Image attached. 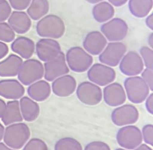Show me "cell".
Listing matches in <instances>:
<instances>
[{
	"mask_svg": "<svg viewBox=\"0 0 153 150\" xmlns=\"http://www.w3.org/2000/svg\"><path fill=\"white\" fill-rule=\"evenodd\" d=\"M76 80L74 77L65 75L59 77L53 81V92L60 97H66L71 96L76 89Z\"/></svg>",
	"mask_w": 153,
	"mask_h": 150,
	"instance_id": "17",
	"label": "cell"
},
{
	"mask_svg": "<svg viewBox=\"0 0 153 150\" xmlns=\"http://www.w3.org/2000/svg\"><path fill=\"white\" fill-rule=\"evenodd\" d=\"M153 34H150V35L149 36V38H148V43H149V47H150V48L152 49V47H153Z\"/></svg>",
	"mask_w": 153,
	"mask_h": 150,
	"instance_id": "45",
	"label": "cell"
},
{
	"mask_svg": "<svg viewBox=\"0 0 153 150\" xmlns=\"http://www.w3.org/2000/svg\"><path fill=\"white\" fill-rule=\"evenodd\" d=\"M27 94L34 101L43 102L51 95V86L47 81L38 80L29 85Z\"/></svg>",
	"mask_w": 153,
	"mask_h": 150,
	"instance_id": "22",
	"label": "cell"
},
{
	"mask_svg": "<svg viewBox=\"0 0 153 150\" xmlns=\"http://www.w3.org/2000/svg\"><path fill=\"white\" fill-rule=\"evenodd\" d=\"M101 31L106 40L120 42L127 37L128 26L123 19L114 18L101 26Z\"/></svg>",
	"mask_w": 153,
	"mask_h": 150,
	"instance_id": "9",
	"label": "cell"
},
{
	"mask_svg": "<svg viewBox=\"0 0 153 150\" xmlns=\"http://www.w3.org/2000/svg\"><path fill=\"white\" fill-rule=\"evenodd\" d=\"M11 49L21 58L29 59L35 52V45L31 39L19 37L14 40L11 45Z\"/></svg>",
	"mask_w": 153,
	"mask_h": 150,
	"instance_id": "21",
	"label": "cell"
},
{
	"mask_svg": "<svg viewBox=\"0 0 153 150\" xmlns=\"http://www.w3.org/2000/svg\"><path fill=\"white\" fill-rule=\"evenodd\" d=\"M141 130L134 125H127L120 128L117 134V142L125 149H134L142 144Z\"/></svg>",
	"mask_w": 153,
	"mask_h": 150,
	"instance_id": "6",
	"label": "cell"
},
{
	"mask_svg": "<svg viewBox=\"0 0 153 150\" xmlns=\"http://www.w3.org/2000/svg\"><path fill=\"white\" fill-rule=\"evenodd\" d=\"M22 63L20 56L10 54L6 59L0 61V77H12L17 76Z\"/></svg>",
	"mask_w": 153,
	"mask_h": 150,
	"instance_id": "20",
	"label": "cell"
},
{
	"mask_svg": "<svg viewBox=\"0 0 153 150\" xmlns=\"http://www.w3.org/2000/svg\"><path fill=\"white\" fill-rule=\"evenodd\" d=\"M43 67L44 77L48 82H53L59 77L68 75L69 72V68L65 61V56L62 52L55 59L45 62Z\"/></svg>",
	"mask_w": 153,
	"mask_h": 150,
	"instance_id": "12",
	"label": "cell"
},
{
	"mask_svg": "<svg viewBox=\"0 0 153 150\" xmlns=\"http://www.w3.org/2000/svg\"><path fill=\"white\" fill-rule=\"evenodd\" d=\"M17 77L21 84L30 85L44 77L43 64L37 59H27L23 61Z\"/></svg>",
	"mask_w": 153,
	"mask_h": 150,
	"instance_id": "5",
	"label": "cell"
},
{
	"mask_svg": "<svg viewBox=\"0 0 153 150\" xmlns=\"http://www.w3.org/2000/svg\"><path fill=\"white\" fill-rule=\"evenodd\" d=\"M145 107L150 114H153V94H149L145 100Z\"/></svg>",
	"mask_w": 153,
	"mask_h": 150,
	"instance_id": "37",
	"label": "cell"
},
{
	"mask_svg": "<svg viewBox=\"0 0 153 150\" xmlns=\"http://www.w3.org/2000/svg\"><path fill=\"white\" fill-rule=\"evenodd\" d=\"M30 137L29 127L22 122L8 125L4 130V144L14 149L22 148Z\"/></svg>",
	"mask_w": 153,
	"mask_h": 150,
	"instance_id": "2",
	"label": "cell"
},
{
	"mask_svg": "<svg viewBox=\"0 0 153 150\" xmlns=\"http://www.w3.org/2000/svg\"><path fill=\"white\" fill-rule=\"evenodd\" d=\"M8 24L15 32L17 34H25L31 27V19L26 12L15 11L12 12L8 18Z\"/></svg>",
	"mask_w": 153,
	"mask_h": 150,
	"instance_id": "19",
	"label": "cell"
},
{
	"mask_svg": "<svg viewBox=\"0 0 153 150\" xmlns=\"http://www.w3.org/2000/svg\"><path fill=\"white\" fill-rule=\"evenodd\" d=\"M142 79L149 86L150 91L153 90V71L150 69L146 68L141 72Z\"/></svg>",
	"mask_w": 153,
	"mask_h": 150,
	"instance_id": "36",
	"label": "cell"
},
{
	"mask_svg": "<svg viewBox=\"0 0 153 150\" xmlns=\"http://www.w3.org/2000/svg\"><path fill=\"white\" fill-rule=\"evenodd\" d=\"M87 77L90 82L98 86H106L115 80L116 72L111 67L97 63L88 69Z\"/></svg>",
	"mask_w": 153,
	"mask_h": 150,
	"instance_id": "10",
	"label": "cell"
},
{
	"mask_svg": "<svg viewBox=\"0 0 153 150\" xmlns=\"http://www.w3.org/2000/svg\"><path fill=\"white\" fill-rule=\"evenodd\" d=\"M119 64L121 72L129 77L137 76L144 70V63L141 56L134 51L124 54Z\"/></svg>",
	"mask_w": 153,
	"mask_h": 150,
	"instance_id": "13",
	"label": "cell"
},
{
	"mask_svg": "<svg viewBox=\"0 0 153 150\" xmlns=\"http://www.w3.org/2000/svg\"><path fill=\"white\" fill-rule=\"evenodd\" d=\"M134 150H152L150 146H149L147 144H141L139 145L137 147H136Z\"/></svg>",
	"mask_w": 153,
	"mask_h": 150,
	"instance_id": "42",
	"label": "cell"
},
{
	"mask_svg": "<svg viewBox=\"0 0 153 150\" xmlns=\"http://www.w3.org/2000/svg\"><path fill=\"white\" fill-rule=\"evenodd\" d=\"M102 94L105 103L110 107L122 105L127 99L124 87L117 82H112L105 86Z\"/></svg>",
	"mask_w": 153,
	"mask_h": 150,
	"instance_id": "15",
	"label": "cell"
},
{
	"mask_svg": "<svg viewBox=\"0 0 153 150\" xmlns=\"http://www.w3.org/2000/svg\"><path fill=\"white\" fill-rule=\"evenodd\" d=\"M138 109L131 105L119 106L111 112V119L113 124L118 127L131 125L139 119Z\"/></svg>",
	"mask_w": 153,
	"mask_h": 150,
	"instance_id": "11",
	"label": "cell"
},
{
	"mask_svg": "<svg viewBox=\"0 0 153 150\" xmlns=\"http://www.w3.org/2000/svg\"><path fill=\"white\" fill-rule=\"evenodd\" d=\"M1 119L6 126L22 121L23 118L19 107V102L17 100H12L7 103L4 113Z\"/></svg>",
	"mask_w": 153,
	"mask_h": 150,
	"instance_id": "24",
	"label": "cell"
},
{
	"mask_svg": "<svg viewBox=\"0 0 153 150\" xmlns=\"http://www.w3.org/2000/svg\"><path fill=\"white\" fill-rule=\"evenodd\" d=\"M23 150H48L46 143L38 138L31 139L25 144Z\"/></svg>",
	"mask_w": 153,
	"mask_h": 150,
	"instance_id": "31",
	"label": "cell"
},
{
	"mask_svg": "<svg viewBox=\"0 0 153 150\" xmlns=\"http://www.w3.org/2000/svg\"><path fill=\"white\" fill-rule=\"evenodd\" d=\"M19 107L23 119L26 121H33L40 114V107L36 102L28 97L20 98Z\"/></svg>",
	"mask_w": 153,
	"mask_h": 150,
	"instance_id": "23",
	"label": "cell"
},
{
	"mask_svg": "<svg viewBox=\"0 0 153 150\" xmlns=\"http://www.w3.org/2000/svg\"><path fill=\"white\" fill-rule=\"evenodd\" d=\"M32 0H9V4L14 10L22 11L29 7Z\"/></svg>",
	"mask_w": 153,
	"mask_h": 150,
	"instance_id": "34",
	"label": "cell"
},
{
	"mask_svg": "<svg viewBox=\"0 0 153 150\" xmlns=\"http://www.w3.org/2000/svg\"><path fill=\"white\" fill-rule=\"evenodd\" d=\"M49 8L48 0H32L27 10V14L30 19L39 20L47 15Z\"/></svg>",
	"mask_w": 153,
	"mask_h": 150,
	"instance_id": "27",
	"label": "cell"
},
{
	"mask_svg": "<svg viewBox=\"0 0 153 150\" xmlns=\"http://www.w3.org/2000/svg\"><path fill=\"white\" fill-rule=\"evenodd\" d=\"M124 91L128 100L134 104L145 102L149 94L148 85L141 77L133 76L124 80Z\"/></svg>",
	"mask_w": 153,
	"mask_h": 150,
	"instance_id": "4",
	"label": "cell"
},
{
	"mask_svg": "<svg viewBox=\"0 0 153 150\" xmlns=\"http://www.w3.org/2000/svg\"><path fill=\"white\" fill-rule=\"evenodd\" d=\"M9 52L8 46L4 42H0V59H3Z\"/></svg>",
	"mask_w": 153,
	"mask_h": 150,
	"instance_id": "38",
	"label": "cell"
},
{
	"mask_svg": "<svg viewBox=\"0 0 153 150\" xmlns=\"http://www.w3.org/2000/svg\"><path fill=\"white\" fill-rule=\"evenodd\" d=\"M115 150H127V149H122V148H118V149H115Z\"/></svg>",
	"mask_w": 153,
	"mask_h": 150,
	"instance_id": "47",
	"label": "cell"
},
{
	"mask_svg": "<svg viewBox=\"0 0 153 150\" xmlns=\"http://www.w3.org/2000/svg\"><path fill=\"white\" fill-rule=\"evenodd\" d=\"M0 150H17L12 149V148L9 147L8 146H7L6 144H4L2 142H0Z\"/></svg>",
	"mask_w": 153,
	"mask_h": 150,
	"instance_id": "44",
	"label": "cell"
},
{
	"mask_svg": "<svg viewBox=\"0 0 153 150\" xmlns=\"http://www.w3.org/2000/svg\"><path fill=\"white\" fill-rule=\"evenodd\" d=\"M153 15L150 14V15H147V17L146 18V25L147 27H149L151 30H153Z\"/></svg>",
	"mask_w": 153,
	"mask_h": 150,
	"instance_id": "40",
	"label": "cell"
},
{
	"mask_svg": "<svg viewBox=\"0 0 153 150\" xmlns=\"http://www.w3.org/2000/svg\"><path fill=\"white\" fill-rule=\"evenodd\" d=\"M25 94L24 86L16 79H3L0 81V96L7 100H17Z\"/></svg>",
	"mask_w": 153,
	"mask_h": 150,
	"instance_id": "18",
	"label": "cell"
},
{
	"mask_svg": "<svg viewBox=\"0 0 153 150\" xmlns=\"http://www.w3.org/2000/svg\"><path fill=\"white\" fill-rule=\"evenodd\" d=\"M152 0H129V10L134 17L144 18L149 15L152 9Z\"/></svg>",
	"mask_w": 153,
	"mask_h": 150,
	"instance_id": "26",
	"label": "cell"
},
{
	"mask_svg": "<svg viewBox=\"0 0 153 150\" xmlns=\"http://www.w3.org/2000/svg\"><path fill=\"white\" fill-rule=\"evenodd\" d=\"M92 15L97 22H108L114 15V9L107 1H101L93 7Z\"/></svg>",
	"mask_w": 153,
	"mask_h": 150,
	"instance_id": "25",
	"label": "cell"
},
{
	"mask_svg": "<svg viewBox=\"0 0 153 150\" xmlns=\"http://www.w3.org/2000/svg\"><path fill=\"white\" fill-rule=\"evenodd\" d=\"M65 56L68 68L78 73L87 71L93 64L92 56L80 47H71Z\"/></svg>",
	"mask_w": 153,
	"mask_h": 150,
	"instance_id": "3",
	"label": "cell"
},
{
	"mask_svg": "<svg viewBox=\"0 0 153 150\" xmlns=\"http://www.w3.org/2000/svg\"><path fill=\"white\" fill-rule=\"evenodd\" d=\"M4 130H5V128L4 127V126H3V125L0 123V142L2 140L3 137H4Z\"/></svg>",
	"mask_w": 153,
	"mask_h": 150,
	"instance_id": "43",
	"label": "cell"
},
{
	"mask_svg": "<svg viewBox=\"0 0 153 150\" xmlns=\"http://www.w3.org/2000/svg\"><path fill=\"white\" fill-rule=\"evenodd\" d=\"M142 139L146 144L149 145H153V125L147 124L142 127Z\"/></svg>",
	"mask_w": 153,
	"mask_h": 150,
	"instance_id": "33",
	"label": "cell"
},
{
	"mask_svg": "<svg viewBox=\"0 0 153 150\" xmlns=\"http://www.w3.org/2000/svg\"><path fill=\"white\" fill-rule=\"evenodd\" d=\"M107 45V40L101 32L93 31L88 33L83 42V49L92 55H99Z\"/></svg>",
	"mask_w": 153,
	"mask_h": 150,
	"instance_id": "16",
	"label": "cell"
},
{
	"mask_svg": "<svg viewBox=\"0 0 153 150\" xmlns=\"http://www.w3.org/2000/svg\"><path fill=\"white\" fill-rule=\"evenodd\" d=\"M55 150H83L79 141L72 137H63L55 144Z\"/></svg>",
	"mask_w": 153,
	"mask_h": 150,
	"instance_id": "28",
	"label": "cell"
},
{
	"mask_svg": "<svg viewBox=\"0 0 153 150\" xmlns=\"http://www.w3.org/2000/svg\"><path fill=\"white\" fill-rule=\"evenodd\" d=\"M76 96L80 102L88 106L99 105L103 98L100 86L90 82H83L76 88Z\"/></svg>",
	"mask_w": 153,
	"mask_h": 150,
	"instance_id": "7",
	"label": "cell"
},
{
	"mask_svg": "<svg viewBox=\"0 0 153 150\" xmlns=\"http://www.w3.org/2000/svg\"><path fill=\"white\" fill-rule=\"evenodd\" d=\"M7 104L5 102L1 99H0V118L2 117L3 114H4L5 109H6Z\"/></svg>",
	"mask_w": 153,
	"mask_h": 150,
	"instance_id": "41",
	"label": "cell"
},
{
	"mask_svg": "<svg viewBox=\"0 0 153 150\" xmlns=\"http://www.w3.org/2000/svg\"><path fill=\"white\" fill-rule=\"evenodd\" d=\"M35 51L39 59L46 62L59 55L61 52V47L56 40L43 38L37 42Z\"/></svg>",
	"mask_w": 153,
	"mask_h": 150,
	"instance_id": "14",
	"label": "cell"
},
{
	"mask_svg": "<svg viewBox=\"0 0 153 150\" xmlns=\"http://www.w3.org/2000/svg\"><path fill=\"white\" fill-rule=\"evenodd\" d=\"M15 39V32L8 23L0 22V42H11Z\"/></svg>",
	"mask_w": 153,
	"mask_h": 150,
	"instance_id": "29",
	"label": "cell"
},
{
	"mask_svg": "<svg viewBox=\"0 0 153 150\" xmlns=\"http://www.w3.org/2000/svg\"><path fill=\"white\" fill-rule=\"evenodd\" d=\"M86 1L90 4H97V3L102 1L103 0H86Z\"/></svg>",
	"mask_w": 153,
	"mask_h": 150,
	"instance_id": "46",
	"label": "cell"
},
{
	"mask_svg": "<svg viewBox=\"0 0 153 150\" xmlns=\"http://www.w3.org/2000/svg\"><path fill=\"white\" fill-rule=\"evenodd\" d=\"M12 13V8L6 0H0V22L8 19Z\"/></svg>",
	"mask_w": 153,
	"mask_h": 150,
	"instance_id": "32",
	"label": "cell"
},
{
	"mask_svg": "<svg viewBox=\"0 0 153 150\" xmlns=\"http://www.w3.org/2000/svg\"><path fill=\"white\" fill-rule=\"evenodd\" d=\"M84 150H111V149L106 143L100 141H95L88 143Z\"/></svg>",
	"mask_w": 153,
	"mask_h": 150,
	"instance_id": "35",
	"label": "cell"
},
{
	"mask_svg": "<svg viewBox=\"0 0 153 150\" xmlns=\"http://www.w3.org/2000/svg\"><path fill=\"white\" fill-rule=\"evenodd\" d=\"M108 1L109 4H111L112 6L120 7H122L124 4H125L127 2L128 0H108Z\"/></svg>",
	"mask_w": 153,
	"mask_h": 150,
	"instance_id": "39",
	"label": "cell"
},
{
	"mask_svg": "<svg viewBox=\"0 0 153 150\" xmlns=\"http://www.w3.org/2000/svg\"><path fill=\"white\" fill-rule=\"evenodd\" d=\"M127 52V47L120 42H111L106 45L102 52L99 54V59L101 64L108 67H117L120 64Z\"/></svg>",
	"mask_w": 153,
	"mask_h": 150,
	"instance_id": "8",
	"label": "cell"
},
{
	"mask_svg": "<svg viewBox=\"0 0 153 150\" xmlns=\"http://www.w3.org/2000/svg\"><path fill=\"white\" fill-rule=\"evenodd\" d=\"M65 26L60 17L54 15L43 17L37 23V34L43 38L59 39L65 33Z\"/></svg>",
	"mask_w": 153,
	"mask_h": 150,
	"instance_id": "1",
	"label": "cell"
},
{
	"mask_svg": "<svg viewBox=\"0 0 153 150\" xmlns=\"http://www.w3.org/2000/svg\"><path fill=\"white\" fill-rule=\"evenodd\" d=\"M140 56H141L142 61H143L144 66L146 67V68L153 69V51L152 49L150 47L144 46L140 49Z\"/></svg>",
	"mask_w": 153,
	"mask_h": 150,
	"instance_id": "30",
	"label": "cell"
}]
</instances>
